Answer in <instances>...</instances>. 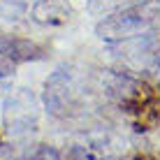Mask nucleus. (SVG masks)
Returning <instances> with one entry per match:
<instances>
[{
	"label": "nucleus",
	"instance_id": "nucleus-1",
	"mask_svg": "<svg viewBox=\"0 0 160 160\" xmlns=\"http://www.w3.org/2000/svg\"><path fill=\"white\" fill-rule=\"evenodd\" d=\"M158 16L160 12H153L151 7H125L104 16L95 26V35L107 44L128 42L146 32L153 23H158Z\"/></svg>",
	"mask_w": 160,
	"mask_h": 160
},
{
	"label": "nucleus",
	"instance_id": "nucleus-2",
	"mask_svg": "<svg viewBox=\"0 0 160 160\" xmlns=\"http://www.w3.org/2000/svg\"><path fill=\"white\" fill-rule=\"evenodd\" d=\"M37 98L30 88H16L5 98L2 104V123L12 137H28L37 130Z\"/></svg>",
	"mask_w": 160,
	"mask_h": 160
},
{
	"label": "nucleus",
	"instance_id": "nucleus-3",
	"mask_svg": "<svg viewBox=\"0 0 160 160\" xmlns=\"http://www.w3.org/2000/svg\"><path fill=\"white\" fill-rule=\"evenodd\" d=\"M42 102H44L47 114L53 118H65L74 109L77 81H74V70L70 65H60V68H56L47 77Z\"/></svg>",
	"mask_w": 160,
	"mask_h": 160
},
{
	"label": "nucleus",
	"instance_id": "nucleus-4",
	"mask_svg": "<svg viewBox=\"0 0 160 160\" xmlns=\"http://www.w3.org/2000/svg\"><path fill=\"white\" fill-rule=\"evenodd\" d=\"M100 84L104 88L112 100H116L123 107H132V104H139L144 98V86L130 74L123 72H114V70H102L100 74Z\"/></svg>",
	"mask_w": 160,
	"mask_h": 160
},
{
	"label": "nucleus",
	"instance_id": "nucleus-5",
	"mask_svg": "<svg viewBox=\"0 0 160 160\" xmlns=\"http://www.w3.org/2000/svg\"><path fill=\"white\" fill-rule=\"evenodd\" d=\"M0 56L12 63H32V60L44 58V49L26 37L0 35Z\"/></svg>",
	"mask_w": 160,
	"mask_h": 160
},
{
	"label": "nucleus",
	"instance_id": "nucleus-6",
	"mask_svg": "<svg viewBox=\"0 0 160 160\" xmlns=\"http://www.w3.org/2000/svg\"><path fill=\"white\" fill-rule=\"evenodd\" d=\"M30 14L42 26H60L70 19V7L63 0H37Z\"/></svg>",
	"mask_w": 160,
	"mask_h": 160
},
{
	"label": "nucleus",
	"instance_id": "nucleus-7",
	"mask_svg": "<svg viewBox=\"0 0 160 160\" xmlns=\"http://www.w3.org/2000/svg\"><path fill=\"white\" fill-rule=\"evenodd\" d=\"M14 79V63L0 56V91H7Z\"/></svg>",
	"mask_w": 160,
	"mask_h": 160
},
{
	"label": "nucleus",
	"instance_id": "nucleus-8",
	"mask_svg": "<svg viewBox=\"0 0 160 160\" xmlns=\"http://www.w3.org/2000/svg\"><path fill=\"white\" fill-rule=\"evenodd\" d=\"M63 160H91V158H88V153H86L81 146H72L68 153H65Z\"/></svg>",
	"mask_w": 160,
	"mask_h": 160
}]
</instances>
